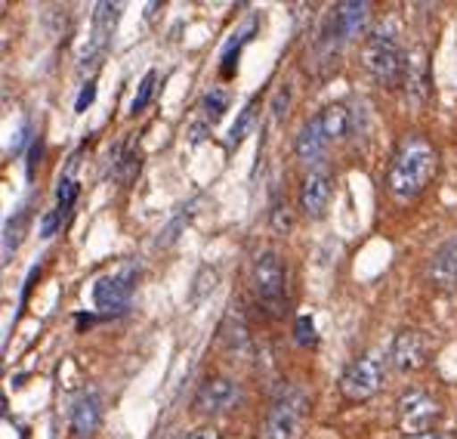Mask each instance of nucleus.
I'll list each match as a JSON object with an SVG mask.
<instances>
[{
    "label": "nucleus",
    "mask_w": 457,
    "mask_h": 439,
    "mask_svg": "<svg viewBox=\"0 0 457 439\" xmlns=\"http://www.w3.org/2000/svg\"><path fill=\"white\" fill-rule=\"evenodd\" d=\"M436 171H439V152H436L427 137L411 133V137L402 139L393 161H389L386 192L393 195V201L408 205V201L420 198V195L427 192Z\"/></svg>",
    "instance_id": "obj_1"
},
{
    "label": "nucleus",
    "mask_w": 457,
    "mask_h": 439,
    "mask_svg": "<svg viewBox=\"0 0 457 439\" xmlns=\"http://www.w3.org/2000/svg\"><path fill=\"white\" fill-rule=\"evenodd\" d=\"M361 65L380 87H402L408 78V53L389 31H371L361 46Z\"/></svg>",
    "instance_id": "obj_2"
},
{
    "label": "nucleus",
    "mask_w": 457,
    "mask_h": 439,
    "mask_svg": "<svg viewBox=\"0 0 457 439\" xmlns=\"http://www.w3.org/2000/svg\"><path fill=\"white\" fill-rule=\"evenodd\" d=\"M253 297L266 316L278 319L287 307V273L278 251H263L253 263Z\"/></svg>",
    "instance_id": "obj_3"
},
{
    "label": "nucleus",
    "mask_w": 457,
    "mask_h": 439,
    "mask_svg": "<svg viewBox=\"0 0 457 439\" xmlns=\"http://www.w3.org/2000/svg\"><path fill=\"white\" fill-rule=\"evenodd\" d=\"M309 411V396L300 387H285L269 409L260 439H297Z\"/></svg>",
    "instance_id": "obj_4"
},
{
    "label": "nucleus",
    "mask_w": 457,
    "mask_h": 439,
    "mask_svg": "<svg viewBox=\"0 0 457 439\" xmlns=\"http://www.w3.org/2000/svg\"><path fill=\"white\" fill-rule=\"evenodd\" d=\"M383 375H386V366H383L380 353H368V356H361V359H353L346 366V371L340 375L343 400L365 402V400H371V396H378V390L383 387Z\"/></svg>",
    "instance_id": "obj_5"
},
{
    "label": "nucleus",
    "mask_w": 457,
    "mask_h": 439,
    "mask_svg": "<svg viewBox=\"0 0 457 439\" xmlns=\"http://www.w3.org/2000/svg\"><path fill=\"white\" fill-rule=\"evenodd\" d=\"M137 282H139V266H133V263H127V266L103 275V279L93 285V303H96L99 313H105V316L124 313L133 300Z\"/></svg>",
    "instance_id": "obj_6"
},
{
    "label": "nucleus",
    "mask_w": 457,
    "mask_h": 439,
    "mask_svg": "<svg viewBox=\"0 0 457 439\" xmlns=\"http://www.w3.org/2000/svg\"><path fill=\"white\" fill-rule=\"evenodd\" d=\"M118 13H120L118 4H109V0L96 4V13H93L90 40H87L84 53H80V65H78L80 74H84V72H96L99 63L105 59V53H109V46H112L114 25H118Z\"/></svg>",
    "instance_id": "obj_7"
},
{
    "label": "nucleus",
    "mask_w": 457,
    "mask_h": 439,
    "mask_svg": "<svg viewBox=\"0 0 457 439\" xmlns=\"http://www.w3.org/2000/svg\"><path fill=\"white\" fill-rule=\"evenodd\" d=\"M238 402H241L238 381L220 375V377H207V381L201 384L198 393H195L192 409L198 411V415H223V411H232Z\"/></svg>",
    "instance_id": "obj_8"
},
{
    "label": "nucleus",
    "mask_w": 457,
    "mask_h": 439,
    "mask_svg": "<svg viewBox=\"0 0 457 439\" xmlns=\"http://www.w3.org/2000/svg\"><path fill=\"white\" fill-rule=\"evenodd\" d=\"M442 418V409L439 402L433 400V396L420 393V390H414V393H405L399 400V427L405 430V434L418 436V434H429L433 430V424Z\"/></svg>",
    "instance_id": "obj_9"
},
{
    "label": "nucleus",
    "mask_w": 457,
    "mask_h": 439,
    "mask_svg": "<svg viewBox=\"0 0 457 439\" xmlns=\"http://www.w3.org/2000/svg\"><path fill=\"white\" fill-rule=\"evenodd\" d=\"M334 195V180L325 167H312V171L303 177V186H300V207L309 220H321L328 214V205H331Z\"/></svg>",
    "instance_id": "obj_10"
},
{
    "label": "nucleus",
    "mask_w": 457,
    "mask_h": 439,
    "mask_svg": "<svg viewBox=\"0 0 457 439\" xmlns=\"http://www.w3.org/2000/svg\"><path fill=\"white\" fill-rule=\"evenodd\" d=\"M368 19H371V4L368 0H343V4L334 6L331 13V31L340 44H349L365 31Z\"/></svg>",
    "instance_id": "obj_11"
},
{
    "label": "nucleus",
    "mask_w": 457,
    "mask_h": 439,
    "mask_svg": "<svg viewBox=\"0 0 457 439\" xmlns=\"http://www.w3.org/2000/svg\"><path fill=\"white\" fill-rule=\"evenodd\" d=\"M429 343L418 328H405L393 341V366L399 371H418L427 366Z\"/></svg>",
    "instance_id": "obj_12"
},
{
    "label": "nucleus",
    "mask_w": 457,
    "mask_h": 439,
    "mask_svg": "<svg viewBox=\"0 0 457 439\" xmlns=\"http://www.w3.org/2000/svg\"><path fill=\"white\" fill-rule=\"evenodd\" d=\"M103 424V396L96 390H84L71 405V430L78 439H90Z\"/></svg>",
    "instance_id": "obj_13"
},
{
    "label": "nucleus",
    "mask_w": 457,
    "mask_h": 439,
    "mask_svg": "<svg viewBox=\"0 0 457 439\" xmlns=\"http://www.w3.org/2000/svg\"><path fill=\"white\" fill-rule=\"evenodd\" d=\"M328 146H331V139H328L319 114H315V118H309L306 124L300 127L297 139H294V148H297L300 161H306V165H319V161H325Z\"/></svg>",
    "instance_id": "obj_14"
},
{
    "label": "nucleus",
    "mask_w": 457,
    "mask_h": 439,
    "mask_svg": "<svg viewBox=\"0 0 457 439\" xmlns=\"http://www.w3.org/2000/svg\"><path fill=\"white\" fill-rule=\"evenodd\" d=\"M427 275L436 288H442V291H457V239L445 241V245L433 254Z\"/></svg>",
    "instance_id": "obj_15"
},
{
    "label": "nucleus",
    "mask_w": 457,
    "mask_h": 439,
    "mask_svg": "<svg viewBox=\"0 0 457 439\" xmlns=\"http://www.w3.org/2000/svg\"><path fill=\"white\" fill-rule=\"evenodd\" d=\"M109 161H112V177L118 180V183H124V186L139 173V155L133 152L130 143L114 146V152L109 155Z\"/></svg>",
    "instance_id": "obj_16"
},
{
    "label": "nucleus",
    "mask_w": 457,
    "mask_h": 439,
    "mask_svg": "<svg viewBox=\"0 0 457 439\" xmlns=\"http://www.w3.org/2000/svg\"><path fill=\"white\" fill-rule=\"evenodd\" d=\"M319 121L321 127H325L328 139H343L349 133V127H353V118H349V109L346 106H328V109L319 112Z\"/></svg>",
    "instance_id": "obj_17"
},
{
    "label": "nucleus",
    "mask_w": 457,
    "mask_h": 439,
    "mask_svg": "<svg viewBox=\"0 0 457 439\" xmlns=\"http://www.w3.org/2000/svg\"><path fill=\"white\" fill-rule=\"evenodd\" d=\"M25 223H29V211H19L12 220H6V226H4V263H10V257L19 251V245H22Z\"/></svg>",
    "instance_id": "obj_18"
},
{
    "label": "nucleus",
    "mask_w": 457,
    "mask_h": 439,
    "mask_svg": "<svg viewBox=\"0 0 457 439\" xmlns=\"http://www.w3.org/2000/svg\"><path fill=\"white\" fill-rule=\"evenodd\" d=\"M253 118H257V99H251V103H247L245 109L238 112V118H235L232 131H228V146H238L241 139L247 137V131L253 127Z\"/></svg>",
    "instance_id": "obj_19"
},
{
    "label": "nucleus",
    "mask_w": 457,
    "mask_h": 439,
    "mask_svg": "<svg viewBox=\"0 0 457 439\" xmlns=\"http://www.w3.org/2000/svg\"><path fill=\"white\" fill-rule=\"evenodd\" d=\"M253 31H257V19H247L245 29H241L238 35H232L235 40H228V46L223 50V74H226V78H228V74H232V56H238V50L247 44V40H251Z\"/></svg>",
    "instance_id": "obj_20"
},
{
    "label": "nucleus",
    "mask_w": 457,
    "mask_h": 439,
    "mask_svg": "<svg viewBox=\"0 0 457 439\" xmlns=\"http://www.w3.org/2000/svg\"><path fill=\"white\" fill-rule=\"evenodd\" d=\"M228 109V97L226 90H211L204 97V103H201V112H204V121L207 124H217L220 118H223V112Z\"/></svg>",
    "instance_id": "obj_21"
},
{
    "label": "nucleus",
    "mask_w": 457,
    "mask_h": 439,
    "mask_svg": "<svg viewBox=\"0 0 457 439\" xmlns=\"http://www.w3.org/2000/svg\"><path fill=\"white\" fill-rule=\"evenodd\" d=\"M78 192H80V186H78V180L71 177V173H65L62 180H59V189H56V201H59V211L62 214H69L71 211V205L78 201Z\"/></svg>",
    "instance_id": "obj_22"
},
{
    "label": "nucleus",
    "mask_w": 457,
    "mask_h": 439,
    "mask_svg": "<svg viewBox=\"0 0 457 439\" xmlns=\"http://www.w3.org/2000/svg\"><path fill=\"white\" fill-rule=\"evenodd\" d=\"M154 84H158V72H149L143 80H139V90H137V97H133V103H130V112H133V114H139V112L145 109V106L152 103Z\"/></svg>",
    "instance_id": "obj_23"
},
{
    "label": "nucleus",
    "mask_w": 457,
    "mask_h": 439,
    "mask_svg": "<svg viewBox=\"0 0 457 439\" xmlns=\"http://www.w3.org/2000/svg\"><path fill=\"white\" fill-rule=\"evenodd\" d=\"M65 223V214L59 211V207H53V211H46L44 217H40V239H53V235L59 232V226Z\"/></svg>",
    "instance_id": "obj_24"
},
{
    "label": "nucleus",
    "mask_w": 457,
    "mask_h": 439,
    "mask_svg": "<svg viewBox=\"0 0 457 439\" xmlns=\"http://www.w3.org/2000/svg\"><path fill=\"white\" fill-rule=\"evenodd\" d=\"M294 337H297L300 347H312V343H315V325H312V319H309V316H300V319H297Z\"/></svg>",
    "instance_id": "obj_25"
},
{
    "label": "nucleus",
    "mask_w": 457,
    "mask_h": 439,
    "mask_svg": "<svg viewBox=\"0 0 457 439\" xmlns=\"http://www.w3.org/2000/svg\"><path fill=\"white\" fill-rule=\"evenodd\" d=\"M287 103H291V90H287V87H281V90L275 93V99H272V118L275 121H281L287 114Z\"/></svg>",
    "instance_id": "obj_26"
},
{
    "label": "nucleus",
    "mask_w": 457,
    "mask_h": 439,
    "mask_svg": "<svg viewBox=\"0 0 457 439\" xmlns=\"http://www.w3.org/2000/svg\"><path fill=\"white\" fill-rule=\"evenodd\" d=\"M93 99H96V84L93 80H87L84 87H80V97L75 103V112H87V106H93Z\"/></svg>",
    "instance_id": "obj_27"
},
{
    "label": "nucleus",
    "mask_w": 457,
    "mask_h": 439,
    "mask_svg": "<svg viewBox=\"0 0 457 439\" xmlns=\"http://www.w3.org/2000/svg\"><path fill=\"white\" fill-rule=\"evenodd\" d=\"M40 155H44V143H31V152H29V165H25V173H29V180H35V171L40 165Z\"/></svg>",
    "instance_id": "obj_28"
},
{
    "label": "nucleus",
    "mask_w": 457,
    "mask_h": 439,
    "mask_svg": "<svg viewBox=\"0 0 457 439\" xmlns=\"http://www.w3.org/2000/svg\"><path fill=\"white\" fill-rule=\"evenodd\" d=\"M189 439H223V436H220L217 427H198V430H192Z\"/></svg>",
    "instance_id": "obj_29"
},
{
    "label": "nucleus",
    "mask_w": 457,
    "mask_h": 439,
    "mask_svg": "<svg viewBox=\"0 0 457 439\" xmlns=\"http://www.w3.org/2000/svg\"><path fill=\"white\" fill-rule=\"evenodd\" d=\"M405 439H452L445 434H436V430H429V434H418V436H405Z\"/></svg>",
    "instance_id": "obj_30"
},
{
    "label": "nucleus",
    "mask_w": 457,
    "mask_h": 439,
    "mask_svg": "<svg viewBox=\"0 0 457 439\" xmlns=\"http://www.w3.org/2000/svg\"><path fill=\"white\" fill-rule=\"evenodd\" d=\"M161 439H186L183 434H170V436H161Z\"/></svg>",
    "instance_id": "obj_31"
}]
</instances>
